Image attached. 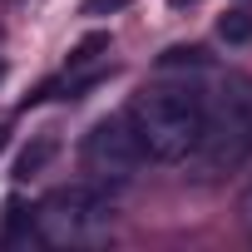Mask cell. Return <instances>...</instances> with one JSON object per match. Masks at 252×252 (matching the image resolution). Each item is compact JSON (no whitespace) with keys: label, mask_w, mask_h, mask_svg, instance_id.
I'll list each match as a JSON object with an SVG mask.
<instances>
[{"label":"cell","mask_w":252,"mask_h":252,"mask_svg":"<svg viewBox=\"0 0 252 252\" xmlns=\"http://www.w3.org/2000/svg\"><path fill=\"white\" fill-rule=\"evenodd\" d=\"M124 5H129V0H84V5H79V10L99 20V15H114V10H124Z\"/></svg>","instance_id":"9"},{"label":"cell","mask_w":252,"mask_h":252,"mask_svg":"<svg viewBox=\"0 0 252 252\" xmlns=\"http://www.w3.org/2000/svg\"><path fill=\"white\" fill-rule=\"evenodd\" d=\"M99 50H109V40H104V35H89L84 45H74V55H69V69H79V64H89V60H94Z\"/></svg>","instance_id":"8"},{"label":"cell","mask_w":252,"mask_h":252,"mask_svg":"<svg viewBox=\"0 0 252 252\" xmlns=\"http://www.w3.org/2000/svg\"><path fill=\"white\" fill-rule=\"evenodd\" d=\"M5 144H10V129H0V154H5Z\"/></svg>","instance_id":"10"},{"label":"cell","mask_w":252,"mask_h":252,"mask_svg":"<svg viewBox=\"0 0 252 252\" xmlns=\"http://www.w3.org/2000/svg\"><path fill=\"white\" fill-rule=\"evenodd\" d=\"M208 119V94L188 79H163L134 94L129 124L154 163H188Z\"/></svg>","instance_id":"1"},{"label":"cell","mask_w":252,"mask_h":252,"mask_svg":"<svg viewBox=\"0 0 252 252\" xmlns=\"http://www.w3.org/2000/svg\"><path fill=\"white\" fill-rule=\"evenodd\" d=\"M0 74H5V64H0Z\"/></svg>","instance_id":"13"},{"label":"cell","mask_w":252,"mask_h":252,"mask_svg":"<svg viewBox=\"0 0 252 252\" xmlns=\"http://www.w3.org/2000/svg\"><path fill=\"white\" fill-rule=\"evenodd\" d=\"M218 35H222L227 45H252V15H247V10H227V15L218 20Z\"/></svg>","instance_id":"7"},{"label":"cell","mask_w":252,"mask_h":252,"mask_svg":"<svg viewBox=\"0 0 252 252\" xmlns=\"http://www.w3.org/2000/svg\"><path fill=\"white\" fill-rule=\"evenodd\" d=\"M247 213H252V188H247Z\"/></svg>","instance_id":"12"},{"label":"cell","mask_w":252,"mask_h":252,"mask_svg":"<svg viewBox=\"0 0 252 252\" xmlns=\"http://www.w3.org/2000/svg\"><path fill=\"white\" fill-rule=\"evenodd\" d=\"M30 237H35V213L20 198H10L5 203V232H0V242H5V247H25Z\"/></svg>","instance_id":"5"},{"label":"cell","mask_w":252,"mask_h":252,"mask_svg":"<svg viewBox=\"0 0 252 252\" xmlns=\"http://www.w3.org/2000/svg\"><path fill=\"white\" fill-rule=\"evenodd\" d=\"M252 158V84L247 79H222L218 94H208V119H203V139L193 149L198 178H218L237 163Z\"/></svg>","instance_id":"2"},{"label":"cell","mask_w":252,"mask_h":252,"mask_svg":"<svg viewBox=\"0 0 252 252\" xmlns=\"http://www.w3.org/2000/svg\"><path fill=\"white\" fill-rule=\"evenodd\" d=\"M168 5H173V10H183V5H193V0H168Z\"/></svg>","instance_id":"11"},{"label":"cell","mask_w":252,"mask_h":252,"mask_svg":"<svg viewBox=\"0 0 252 252\" xmlns=\"http://www.w3.org/2000/svg\"><path fill=\"white\" fill-rule=\"evenodd\" d=\"M144 158H149V154H144V144H139V134H134L129 114L99 119L94 129H89V139H84V168H89L94 178H129Z\"/></svg>","instance_id":"4"},{"label":"cell","mask_w":252,"mask_h":252,"mask_svg":"<svg viewBox=\"0 0 252 252\" xmlns=\"http://www.w3.org/2000/svg\"><path fill=\"white\" fill-rule=\"evenodd\" d=\"M55 154H60L55 134H40V139H35V144H30V149H25L20 158H15V178H35V173H40V168H45V163H50Z\"/></svg>","instance_id":"6"},{"label":"cell","mask_w":252,"mask_h":252,"mask_svg":"<svg viewBox=\"0 0 252 252\" xmlns=\"http://www.w3.org/2000/svg\"><path fill=\"white\" fill-rule=\"evenodd\" d=\"M114 232V203L94 183H69L40 198L35 237L45 247H99Z\"/></svg>","instance_id":"3"}]
</instances>
